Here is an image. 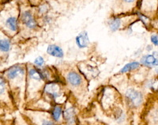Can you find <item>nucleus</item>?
I'll return each instance as SVG.
<instances>
[{
    "instance_id": "17",
    "label": "nucleus",
    "mask_w": 158,
    "mask_h": 125,
    "mask_svg": "<svg viewBox=\"0 0 158 125\" xmlns=\"http://www.w3.org/2000/svg\"><path fill=\"white\" fill-rule=\"evenodd\" d=\"M151 41L156 46H158V35H153L151 37Z\"/></svg>"
},
{
    "instance_id": "9",
    "label": "nucleus",
    "mask_w": 158,
    "mask_h": 125,
    "mask_svg": "<svg viewBox=\"0 0 158 125\" xmlns=\"http://www.w3.org/2000/svg\"><path fill=\"white\" fill-rule=\"evenodd\" d=\"M138 67H139V62H130V63H127V64L125 65V66L121 69L120 73H126V72L130 71L135 70V69L138 68Z\"/></svg>"
},
{
    "instance_id": "4",
    "label": "nucleus",
    "mask_w": 158,
    "mask_h": 125,
    "mask_svg": "<svg viewBox=\"0 0 158 125\" xmlns=\"http://www.w3.org/2000/svg\"><path fill=\"white\" fill-rule=\"evenodd\" d=\"M47 52L49 55L57 58H62L63 56V52L62 48H60L57 45H49L48 47Z\"/></svg>"
},
{
    "instance_id": "20",
    "label": "nucleus",
    "mask_w": 158,
    "mask_h": 125,
    "mask_svg": "<svg viewBox=\"0 0 158 125\" xmlns=\"http://www.w3.org/2000/svg\"><path fill=\"white\" fill-rule=\"evenodd\" d=\"M123 1H125L126 2H134L135 0H123Z\"/></svg>"
},
{
    "instance_id": "10",
    "label": "nucleus",
    "mask_w": 158,
    "mask_h": 125,
    "mask_svg": "<svg viewBox=\"0 0 158 125\" xmlns=\"http://www.w3.org/2000/svg\"><path fill=\"white\" fill-rule=\"evenodd\" d=\"M6 25H7L8 28H9L10 30L16 31L17 28H18V26H17L16 18H14V17H10V18H8L7 21H6Z\"/></svg>"
},
{
    "instance_id": "14",
    "label": "nucleus",
    "mask_w": 158,
    "mask_h": 125,
    "mask_svg": "<svg viewBox=\"0 0 158 125\" xmlns=\"http://www.w3.org/2000/svg\"><path fill=\"white\" fill-rule=\"evenodd\" d=\"M61 108L59 107V106H56L54 109V111H53V118H54L55 120H59V118H60V116H61Z\"/></svg>"
},
{
    "instance_id": "19",
    "label": "nucleus",
    "mask_w": 158,
    "mask_h": 125,
    "mask_svg": "<svg viewBox=\"0 0 158 125\" xmlns=\"http://www.w3.org/2000/svg\"><path fill=\"white\" fill-rule=\"evenodd\" d=\"M43 124H53V123L51 121H44Z\"/></svg>"
},
{
    "instance_id": "5",
    "label": "nucleus",
    "mask_w": 158,
    "mask_h": 125,
    "mask_svg": "<svg viewBox=\"0 0 158 125\" xmlns=\"http://www.w3.org/2000/svg\"><path fill=\"white\" fill-rule=\"evenodd\" d=\"M67 81L70 85L74 86H77L81 83V79L75 72H70L67 75Z\"/></svg>"
},
{
    "instance_id": "16",
    "label": "nucleus",
    "mask_w": 158,
    "mask_h": 125,
    "mask_svg": "<svg viewBox=\"0 0 158 125\" xmlns=\"http://www.w3.org/2000/svg\"><path fill=\"white\" fill-rule=\"evenodd\" d=\"M44 60L42 57H37L34 61V63L36 65V66H42L44 64Z\"/></svg>"
},
{
    "instance_id": "8",
    "label": "nucleus",
    "mask_w": 158,
    "mask_h": 125,
    "mask_svg": "<svg viewBox=\"0 0 158 125\" xmlns=\"http://www.w3.org/2000/svg\"><path fill=\"white\" fill-rule=\"evenodd\" d=\"M24 73V71L22 67H13L8 71L7 72V76L9 79H13L16 78L17 76H18L19 75L21 74H23Z\"/></svg>"
},
{
    "instance_id": "11",
    "label": "nucleus",
    "mask_w": 158,
    "mask_h": 125,
    "mask_svg": "<svg viewBox=\"0 0 158 125\" xmlns=\"http://www.w3.org/2000/svg\"><path fill=\"white\" fill-rule=\"evenodd\" d=\"M29 76H30L31 79H36V80H40L41 79H43L41 74L35 69H31L29 71Z\"/></svg>"
},
{
    "instance_id": "18",
    "label": "nucleus",
    "mask_w": 158,
    "mask_h": 125,
    "mask_svg": "<svg viewBox=\"0 0 158 125\" xmlns=\"http://www.w3.org/2000/svg\"><path fill=\"white\" fill-rule=\"evenodd\" d=\"M2 87L4 88V83L2 82V80L1 79V93H2V92H3V89H2Z\"/></svg>"
},
{
    "instance_id": "15",
    "label": "nucleus",
    "mask_w": 158,
    "mask_h": 125,
    "mask_svg": "<svg viewBox=\"0 0 158 125\" xmlns=\"http://www.w3.org/2000/svg\"><path fill=\"white\" fill-rule=\"evenodd\" d=\"M65 116H66V119L70 122V119L71 118L73 120V111L71 109H68L65 112Z\"/></svg>"
},
{
    "instance_id": "13",
    "label": "nucleus",
    "mask_w": 158,
    "mask_h": 125,
    "mask_svg": "<svg viewBox=\"0 0 158 125\" xmlns=\"http://www.w3.org/2000/svg\"><path fill=\"white\" fill-rule=\"evenodd\" d=\"M120 19H118V18H114L112 21L111 22V24H110V28L112 31H115L119 28L120 26Z\"/></svg>"
},
{
    "instance_id": "12",
    "label": "nucleus",
    "mask_w": 158,
    "mask_h": 125,
    "mask_svg": "<svg viewBox=\"0 0 158 125\" xmlns=\"http://www.w3.org/2000/svg\"><path fill=\"white\" fill-rule=\"evenodd\" d=\"M10 42L7 40H1L0 41V48L2 52H8L10 50Z\"/></svg>"
},
{
    "instance_id": "3",
    "label": "nucleus",
    "mask_w": 158,
    "mask_h": 125,
    "mask_svg": "<svg viewBox=\"0 0 158 125\" xmlns=\"http://www.w3.org/2000/svg\"><path fill=\"white\" fill-rule=\"evenodd\" d=\"M89 42V37L86 32H81L76 37V43H77V45L79 48H85V47L88 46Z\"/></svg>"
},
{
    "instance_id": "1",
    "label": "nucleus",
    "mask_w": 158,
    "mask_h": 125,
    "mask_svg": "<svg viewBox=\"0 0 158 125\" xmlns=\"http://www.w3.org/2000/svg\"><path fill=\"white\" fill-rule=\"evenodd\" d=\"M126 97L130 103L135 107L139 106L142 102V93L135 89H128L126 93Z\"/></svg>"
},
{
    "instance_id": "2",
    "label": "nucleus",
    "mask_w": 158,
    "mask_h": 125,
    "mask_svg": "<svg viewBox=\"0 0 158 125\" xmlns=\"http://www.w3.org/2000/svg\"><path fill=\"white\" fill-rule=\"evenodd\" d=\"M22 20L23 23L29 29H33L36 26V22H35L33 17L29 11H25L22 14Z\"/></svg>"
},
{
    "instance_id": "7",
    "label": "nucleus",
    "mask_w": 158,
    "mask_h": 125,
    "mask_svg": "<svg viewBox=\"0 0 158 125\" xmlns=\"http://www.w3.org/2000/svg\"><path fill=\"white\" fill-rule=\"evenodd\" d=\"M44 90L46 93L52 95L53 97H56L58 94H59V87L56 83H49V84L46 85Z\"/></svg>"
},
{
    "instance_id": "6",
    "label": "nucleus",
    "mask_w": 158,
    "mask_h": 125,
    "mask_svg": "<svg viewBox=\"0 0 158 125\" xmlns=\"http://www.w3.org/2000/svg\"><path fill=\"white\" fill-rule=\"evenodd\" d=\"M142 63L147 67L158 66V59L152 55H145L142 59Z\"/></svg>"
}]
</instances>
